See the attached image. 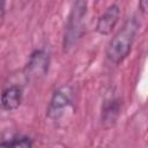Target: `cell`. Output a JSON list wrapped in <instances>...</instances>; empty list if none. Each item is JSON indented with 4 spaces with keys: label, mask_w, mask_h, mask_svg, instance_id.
Returning <instances> with one entry per match:
<instances>
[{
    "label": "cell",
    "mask_w": 148,
    "mask_h": 148,
    "mask_svg": "<svg viewBox=\"0 0 148 148\" xmlns=\"http://www.w3.org/2000/svg\"><path fill=\"white\" fill-rule=\"evenodd\" d=\"M119 113V104L117 101L112 99L108 105H105L104 111H103V119L104 121H116V118Z\"/></svg>",
    "instance_id": "7"
},
{
    "label": "cell",
    "mask_w": 148,
    "mask_h": 148,
    "mask_svg": "<svg viewBox=\"0 0 148 148\" xmlns=\"http://www.w3.org/2000/svg\"><path fill=\"white\" fill-rule=\"evenodd\" d=\"M47 65H49L47 54L44 51L39 50L32 53L30 58V62L28 64V68L31 75H43L47 72Z\"/></svg>",
    "instance_id": "5"
},
{
    "label": "cell",
    "mask_w": 148,
    "mask_h": 148,
    "mask_svg": "<svg viewBox=\"0 0 148 148\" xmlns=\"http://www.w3.org/2000/svg\"><path fill=\"white\" fill-rule=\"evenodd\" d=\"M138 28H139L138 20L135 17H131L123 24L120 30L111 39L106 50V54L112 62L119 64L128 56L132 49Z\"/></svg>",
    "instance_id": "1"
},
{
    "label": "cell",
    "mask_w": 148,
    "mask_h": 148,
    "mask_svg": "<svg viewBox=\"0 0 148 148\" xmlns=\"http://www.w3.org/2000/svg\"><path fill=\"white\" fill-rule=\"evenodd\" d=\"M22 101V89L18 86H12L3 90L1 95V106L5 110H15Z\"/></svg>",
    "instance_id": "4"
},
{
    "label": "cell",
    "mask_w": 148,
    "mask_h": 148,
    "mask_svg": "<svg viewBox=\"0 0 148 148\" xmlns=\"http://www.w3.org/2000/svg\"><path fill=\"white\" fill-rule=\"evenodd\" d=\"M69 96L68 94L65 91V89H59L57 91H54L53 96H52V99H51V103H50V108H49V113L52 114V113H57L59 112V110L66 108L68 104H69Z\"/></svg>",
    "instance_id": "6"
},
{
    "label": "cell",
    "mask_w": 148,
    "mask_h": 148,
    "mask_svg": "<svg viewBox=\"0 0 148 148\" xmlns=\"http://www.w3.org/2000/svg\"><path fill=\"white\" fill-rule=\"evenodd\" d=\"M119 14H120V10L117 5H111L110 7H108V9L103 13V15L97 21L96 31L101 35H109L111 30L114 28V25L117 24Z\"/></svg>",
    "instance_id": "3"
},
{
    "label": "cell",
    "mask_w": 148,
    "mask_h": 148,
    "mask_svg": "<svg viewBox=\"0 0 148 148\" xmlns=\"http://www.w3.org/2000/svg\"><path fill=\"white\" fill-rule=\"evenodd\" d=\"M140 6H141V9L145 12V10L147 9V6H148V1H146V0H145V1H141V2H140Z\"/></svg>",
    "instance_id": "9"
},
{
    "label": "cell",
    "mask_w": 148,
    "mask_h": 148,
    "mask_svg": "<svg viewBox=\"0 0 148 148\" xmlns=\"http://www.w3.org/2000/svg\"><path fill=\"white\" fill-rule=\"evenodd\" d=\"M32 142L29 138L13 139L9 141H3L0 143V148H31Z\"/></svg>",
    "instance_id": "8"
},
{
    "label": "cell",
    "mask_w": 148,
    "mask_h": 148,
    "mask_svg": "<svg viewBox=\"0 0 148 148\" xmlns=\"http://www.w3.org/2000/svg\"><path fill=\"white\" fill-rule=\"evenodd\" d=\"M86 8L87 2L84 1H75L73 3L66 25V34L64 37L65 47H71L80 38L83 31V17L86 14Z\"/></svg>",
    "instance_id": "2"
},
{
    "label": "cell",
    "mask_w": 148,
    "mask_h": 148,
    "mask_svg": "<svg viewBox=\"0 0 148 148\" xmlns=\"http://www.w3.org/2000/svg\"><path fill=\"white\" fill-rule=\"evenodd\" d=\"M2 6H3V3H2V2H0V12H1V9H2Z\"/></svg>",
    "instance_id": "10"
}]
</instances>
